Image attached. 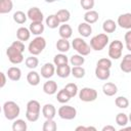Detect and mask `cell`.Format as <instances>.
<instances>
[{
    "label": "cell",
    "mask_w": 131,
    "mask_h": 131,
    "mask_svg": "<svg viewBox=\"0 0 131 131\" xmlns=\"http://www.w3.org/2000/svg\"><path fill=\"white\" fill-rule=\"evenodd\" d=\"M42 114L46 120H53L56 115V108L52 103H46L42 107Z\"/></svg>",
    "instance_id": "cell-13"
},
{
    "label": "cell",
    "mask_w": 131,
    "mask_h": 131,
    "mask_svg": "<svg viewBox=\"0 0 131 131\" xmlns=\"http://www.w3.org/2000/svg\"><path fill=\"white\" fill-rule=\"evenodd\" d=\"M108 36L105 33H100L95 36H93L90 40V47L91 49L95 51H100L105 48V46L108 44Z\"/></svg>",
    "instance_id": "cell-3"
},
{
    "label": "cell",
    "mask_w": 131,
    "mask_h": 131,
    "mask_svg": "<svg viewBox=\"0 0 131 131\" xmlns=\"http://www.w3.org/2000/svg\"><path fill=\"white\" fill-rule=\"evenodd\" d=\"M80 4H81L83 9H85L87 11H90V10H92L95 2H94V0H81Z\"/></svg>",
    "instance_id": "cell-43"
},
{
    "label": "cell",
    "mask_w": 131,
    "mask_h": 131,
    "mask_svg": "<svg viewBox=\"0 0 131 131\" xmlns=\"http://www.w3.org/2000/svg\"><path fill=\"white\" fill-rule=\"evenodd\" d=\"M72 46L73 48L77 51L78 54L82 55V56H86L90 53L91 51V47L90 45L82 38L80 37H77V38H74L73 42H72Z\"/></svg>",
    "instance_id": "cell-5"
},
{
    "label": "cell",
    "mask_w": 131,
    "mask_h": 131,
    "mask_svg": "<svg viewBox=\"0 0 131 131\" xmlns=\"http://www.w3.org/2000/svg\"><path fill=\"white\" fill-rule=\"evenodd\" d=\"M43 91L48 95H53L57 92V83L53 80H48L43 85Z\"/></svg>",
    "instance_id": "cell-16"
},
{
    "label": "cell",
    "mask_w": 131,
    "mask_h": 131,
    "mask_svg": "<svg viewBox=\"0 0 131 131\" xmlns=\"http://www.w3.org/2000/svg\"><path fill=\"white\" fill-rule=\"evenodd\" d=\"M102 92L106 96H114L118 92V87L115 83L106 82L102 85Z\"/></svg>",
    "instance_id": "cell-17"
},
{
    "label": "cell",
    "mask_w": 131,
    "mask_h": 131,
    "mask_svg": "<svg viewBox=\"0 0 131 131\" xmlns=\"http://www.w3.org/2000/svg\"><path fill=\"white\" fill-rule=\"evenodd\" d=\"M71 74H72V69L69 64H64L56 68V75L59 78H68Z\"/></svg>",
    "instance_id": "cell-27"
},
{
    "label": "cell",
    "mask_w": 131,
    "mask_h": 131,
    "mask_svg": "<svg viewBox=\"0 0 131 131\" xmlns=\"http://www.w3.org/2000/svg\"><path fill=\"white\" fill-rule=\"evenodd\" d=\"M86 72H85V69L83 67H73L72 68V76H74L75 78L77 79H81L85 76Z\"/></svg>",
    "instance_id": "cell-42"
},
{
    "label": "cell",
    "mask_w": 131,
    "mask_h": 131,
    "mask_svg": "<svg viewBox=\"0 0 131 131\" xmlns=\"http://www.w3.org/2000/svg\"><path fill=\"white\" fill-rule=\"evenodd\" d=\"M71 98H72V97L70 96V94H69L64 89H61V90H59V91L57 92L56 99H57V101H58L59 103L64 104V103H67V102H69Z\"/></svg>",
    "instance_id": "cell-35"
},
{
    "label": "cell",
    "mask_w": 131,
    "mask_h": 131,
    "mask_svg": "<svg viewBox=\"0 0 131 131\" xmlns=\"http://www.w3.org/2000/svg\"><path fill=\"white\" fill-rule=\"evenodd\" d=\"M71 48V43L69 42V40L67 39H58L56 42V49L60 52V53H66L70 50Z\"/></svg>",
    "instance_id": "cell-24"
},
{
    "label": "cell",
    "mask_w": 131,
    "mask_h": 131,
    "mask_svg": "<svg viewBox=\"0 0 131 131\" xmlns=\"http://www.w3.org/2000/svg\"><path fill=\"white\" fill-rule=\"evenodd\" d=\"M42 131H57V124L54 120H46L43 123Z\"/></svg>",
    "instance_id": "cell-36"
},
{
    "label": "cell",
    "mask_w": 131,
    "mask_h": 131,
    "mask_svg": "<svg viewBox=\"0 0 131 131\" xmlns=\"http://www.w3.org/2000/svg\"><path fill=\"white\" fill-rule=\"evenodd\" d=\"M99 18V14L96 10H90V11H86L84 14V20L85 23L92 25L94 23H96Z\"/></svg>",
    "instance_id": "cell-22"
},
{
    "label": "cell",
    "mask_w": 131,
    "mask_h": 131,
    "mask_svg": "<svg viewBox=\"0 0 131 131\" xmlns=\"http://www.w3.org/2000/svg\"><path fill=\"white\" fill-rule=\"evenodd\" d=\"M3 114L7 120L14 121L20 114V107L15 101L12 100L5 101L3 103Z\"/></svg>",
    "instance_id": "cell-2"
},
{
    "label": "cell",
    "mask_w": 131,
    "mask_h": 131,
    "mask_svg": "<svg viewBox=\"0 0 131 131\" xmlns=\"http://www.w3.org/2000/svg\"><path fill=\"white\" fill-rule=\"evenodd\" d=\"M115 104L119 108H127L129 106V100L125 96H118L115 99Z\"/></svg>",
    "instance_id": "cell-41"
},
{
    "label": "cell",
    "mask_w": 131,
    "mask_h": 131,
    "mask_svg": "<svg viewBox=\"0 0 131 131\" xmlns=\"http://www.w3.org/2000/svg\"><path fill=\"white\" fill-rule=\"evenodd\" d=\"M45 23H46V25H47V27L49 29H56L60 25V23H59V20H58V18H57V16L55 14L48 15L46 17V19H45Z\"/></svg>",
    "instance_id": "cell-31"
},
{
    "label": "cell",
    "mask_w": 131,
    "mask_h": 131,
    "mask_svg": "<svg viewBox=\"0 0 131 131\" xmlns=\"http://www.w3.org/2000/svg\"><path fill=\"white\" fill-rule=\"evenodd\" d=\"M75 131H97V129L94 126H78L76 127Z\"/></svg>",
    "instance_id": "cell-46"
},
{
    "label": "cell",
    "mask_w": 131,
    "mask_h": 131,
    "mask_svg": "<svg viewBox=\"0 0 131 131\" xmlns=\"http://www.w3.org/2000/svg\"><path fill=\"white\" fill-rule=\"evenodd\" d=\"M69 60H70L69 57L64 53H58V54L54 55V57H53V63H54V66H56V68L60 67V66L68 64Z\"/></svg>",
    "instance_id": "cell-28"
},
{
    "label": "cell",
    "mask_w": 131,
    "mask_h": 131,
    "mask_svg": "<svg viewBox=\"0 0 131 131\" xmlns=\"http://www.w3.org/2000/svg\"><path fill=\"white\" fill-rule=\"evenodd\" d=\"M46 47V40L45 38H43L42 36H38L36 38H34L30 43H29V46H28V50L29 52L36 56L38 54H40Z\"/></svg>",
    "instance_id": "cell-4"
},
{
    "label": "cell",
    "mask_w": 131,
    "mask_h": 131,
    "mask_svg": "<svg viewBox=\"0 0 131 131\" xmlns=\"http://www.w3.org/2000/svg\"><path fill=\"white\" fill-rule=\"evenodd\" d=\"M57 115L63 120H73L77 116V110L72 105L63 104L58 108Z\"/></svg>",
    "instance_id": "cell-9"
},
{
    "label": "cell",
    "mask_w": 131,
    "mask_h": 131,
    "mask_svg": "<svg viewBox=\"0 0 131 131\" xmlns=\"http://www.w3.org/2000/svg\"><path fill=\"white\" fill-rule=\"evenodd\" d=\"M117 29V23L113 19H105L102 24V30L104 33H114Z\"/></svg>",
    "instance_id": "cell-26"
},
{
    "label": "cell",
    "mask_w": 131,
    "mask_h": 131,
    "mask_svg": "<svg viewBox=\"0 0 131 131\" xmlns=\"http://www.w3.org/2000/svg\"><path fill=\"white\" fill-rule=\"evenodd\" d=\"M95 76L97 79L101 81H106L111 76V70L101 69V68H95Z\"/></svg>",
    "instance_id": "cell-29"
},
{
    "label": "cell",
    "mask_w": 131,
    "mask_h": 131,
    "mask_svg": "<svg viewBox=\"0 0 131 131\" xmlns=\"http://www.w3.org/2000/svg\"><path fill=\"white\" fill-rule=\"evenodd\" d=\"M117 25H119V27H121L122 29H126L129 31L131 29V13L126 12L120 14L117 19Z\"/></svg>",
    "instance_id": "cell-11"
},
{
    "label": "cell",
    "mask_w": 131,
    "mask_h": 131,
    "mask_svg": "<svg viewBox=\"0 0 131 131\" xmlns=\"http://www.w3.org/2000/svg\"><path fill=\"white\" fill-rule=\"evenodd\" d=\"M101 131H117V130H116V128H115L114 126H112V125H105V126L101 129Z\"/></svg>",
    "instance_id": "cell-48"
},
{
    "label": "cell",
    "mask_w": 131,
    "mask_h": 131,
    "mask_svg": "<svg viewBox=\"0 0 131 131\" xmlns=\"http://www.w3.org/2000/svg\"><path fill=\"white\" fill-rule=\"evenodd\" d=\"M31 37V32L28 28L26 27H19L16 30V38L17 40L24 42V41H28Z\"/></svg>",
    "instance_id": "cell-20"
},
{
    "label": "cell",
    "mask_w": 131,
    "mask_h": 131,
    "mask_svg": "<svg viewBox=\"0 0 131 131\" xmlns=\"http://www.w3.org/2000/svg\"><path fill=\"white\" fill-rule=\"evenodd\" d=\"M55 15L57 16V18H58V20H59L60 24H67L70 20V18H71V13L66 8H61V9L57 10V12L55 13Z\"/></svg>",
    "instance_id": "cell-23"
},
{
    "label": "cell",
    "mask_w": 131,
    "mask_h": 131,
    "mask_svg": "<svg viewBox=\"0 0 131 131\" xmlns=\"http://www.w3.org/2000/svg\"><path fill=\"white\" fill-rule=\"evenodd\" d=\"M41 112V104L38 100L32 99L29 100L27 103V111H26V119L29 122H36L40 117Z\"/></svg>",
    "instance_id": "cell-1"
},
{
    "label": "cell",
    "mask_w": 131,
    "mask_h": 131,
    "mask_svg": "<svg viewBox=\"0 0 131 131\" xmlns=\"http://www.w3.org/2000/svg\"><path fill=\"white\" fill-rule=\"evenodd\" d=\"M120 69L124 73H131V53L124 55L120 63Z\"/></svg>",
    "instance_id": "cell-19"
},
{
    "label": "cell",
    "mask_w": 131,
    "mask_h": 131,
    "mask_svg": "<svg viewBox=\"0 0 131 131\" xmlns=\"http://www.w3.org/2000/svg\"><path fill=\"white\" fill-rule=\"evenodd\" d=\"M27 15H28V18H30L33 21H37V23H42L43 19H44V15H43V12L40 10V8L34 6V7H31L29 8L28 12H27Z\"/></svg>",
    "instance_id": "cell-10"
},
{
    "label": "cell",
    "mask_w": 131,
    "mask_h": 131,
    "mask_svg": "<svg viewBox=\"0 0 131 131\" xmlns=\"http://www.w3.org/2000/svg\"><path fill=\"white\" fill-rule=\"evenodd\" d=\"M29 30L31 32V34L35 35V36H40L43 32H44V25L43 23H37V21H33L30 24Z\"/></svg>",
    "instance_id": "cell-21"
},
{
    "label": "cell",
    "mask_w": 131,
    "mask_h": 131,
    "mask_svg": "<svg viewBox=\"0 0 131 131\" xmlns=\"http://www.w3.org/2000/svg\"><path fill=\"white\" fill-rule=\"evenodd\" d=\"M27 81L31 86H37L40 83V75L36 71H30L27 75Z\"/></svg>",
    "instance_id": "cell-25"
},
{
    "label": "cell",
    "mask_w": 131,
    "mask_h": 131,
    "mask_svg": "<svg viewBox=\"0 0 131 131\" xmlns=\"http://www.w3.org/2000/svg\"><path fill=\"white\" fill-rule=\"evenodd\" d=\"M6 55L9 59V61L13 64H18L24 61V53L19 51L18 49L14 48L13 46H9L6 49Z\"/></svg>",
    "instance_id": "cell-8"
},
{
    "label": "cell",
    "mask_w": 131,
    "mask_h": 131,
    "mask_svg": "<svg viewBox=\"0 0 131 131\" xmlns=\"http://www.w3.org/2000/svg\"><path fill=\"white\" fill-rule=\"evenodd\" d=\"M8 79H10L11 81H19L20 78H21V71L19 68L17 67H10L8 70H7V73H6Z\"/></svg>",
    "instance_id": "cell-15"
},
{
    "label": "cell",
    "mask_w": 131,
    "mask_h": 131,
    "mask_svg": "<svg viewBox=\"0 0 131 131\" xmlns=\"http://www.w3.org/2000/svg\"><path fill=\"white\" fill-rule=\"evenodd\" d=\"M58 34L60 36L61 39H70L73 35V30H72V27L68 24H62L59 26L58 28Z\"/></svg>",
    "instance_id": "cell-14"
},
{
    "label": "cell",
    "mask_w": 131,
    "mask_h": 131,
    "mask_svg": "<svg viewBox=\"0 0 131 131\" xmlns=\"http://www.w3.org/2000/svg\"><path fill=\"white\" fill-rule=\"evenodd\" d=\"M69 61L73 67H82L84 64V62H85V57L77 53V54H73L70 57Z\"/></svg>",
    "instance_id": "cell-32"
},
{
    "label": "cell",
    "mask_w": 131,
    "mask_h": 131,
    "mask_svg": "<svg viewBox=\"0 0 131 131\" xmlns=\"http://www.w3.org/2000/svg\"><path fill=\"white\" fill-rule=\"evenodd\" d=\"M6 76H7V75H5L3 72L0 73V78H1V81H0V88H3V87L5 86V84H6Z\"/></svg>",
    "instance_id": "cell-47"
},
{
    "label": "cell",
    "mask_w": 131,
    "mask_h": 131,
    "mask_svg": "<svg viewBox=\"0 0 131 131\" xmlns=\"http://www.w3.org/2000/svg\"><path fill=\"white\" fill-rule=\"evenodd\" d=\"M28 125L23 119H16L12 123V131H27Z\"/></svg>",
    "instance_id": "cell-30"
},
{
    "label": "cell",
    "mask_w": 131,
    "mask_h": 131,
    "mask_svg": "<svg viewBox=\"0 0 131 131\" xmlns=\"http://www.w3.org/2000/svg\"><path fill=\"white\" fill-rule=\"evenodd\" d=\"M128 118H129V121H130V122H131V113H130V114H129V116H128Z\"/></svg>",
    "instance_id": "cell-50"
},
{
    "label": "cell",
    "mask_w": 131,
    "mask_h": 131,
    "mask_svg": "<svg viewBox=\"0 0 131 131\" xmlns=\"http://www.w3.org/2000/svg\"><path fill=\"white\" fill-rule=\"evenodd\" d=\"M124 39H125L126 48L131 52V30H129V31H127V32L125 33Z\"/></svg>",
    "instance_id": "cell-44"
},
{
    "label": "cell",
    "mask_w": 131,
    "mask_h": 131,
    "mask_svg": "<svg viewBox=\"0 0 131 131\" xmlns=\"http://www.w3.org/2000/svg\"><path fill=\"white\" fill-rule=\"evenodd\" d=\"M13 7V3L11 0H2L0 2V13L4 14V13H8L12 10Z\"/></svg>",
    "instance_id": "cell-33"
},
{
    "label": "cell",
    "mask_w": 131,
    "mask_h": 131,
    "mask_svg": "<svg viewBox=\"0 0 131 131\" xmlns=\"http://www.w3.org/2000/svg\"><path fill=\"white\" fill-rule=\"evenodd\" d=\"M13 20L16 23V24H18V25H23V24H25L26 21H27V18H28V15L24 12V11H21V10H17V11H15L14 13H13Z\"/></svg>",
    "instance_id": "cell-34"
},
{
    "label": "cell",
    "mask_w": 131,
    "mask_h": 131,
    "mask_svg": "<svg viewBox=\"0 0 131 131\" xmlns=\"http://www.w3.org/2000/svg\"><path fill=\"white\" fill-rule=\"evenodd\" d=\"M123 43L120 40H114L108 45V56L112 59H119L122 56Z\"/></svg>",
    "instance_id": "cell-6"
},
{
    "label": "cell",
    "mask_w": 131,
    "mask_h": 131,
    "mask_svg": "<svg viewBox=\"0 0 131 131\" xmlns=\"http://www.w3.org/2000/svg\"><path fill=\"white\" fill-rule=\"evenodd\" d=\"M129 122V118L125 113H119L116 116V123L121 127H126Z\"/></svg>",
    "instance_id": "cell-37"
},
{
    "label": "cell",
    "mask_w": 131,
    "mask_h": 131,
    "mask_svg": "<svg viewBox=\"0 0 131 131\" xmlns=\"http://www.w3.org/2000/svg\"><path fill=\"white\" fill-rule=\"evenodd\" d=\"M11 46H13L14 48L18 49V50L21 51L23 53H24V51H25V44H24V42H21V41H19V40L13 41V42L11 43Z\"/></svg>",
    "instance_id": "cell-45"
},
{
    "label": "cell",
    "mask_w": 131,
    "mask_h": 131,
    "mask_svg": "<svg viewBox=\"0 0 131 131\" xmlns=\"http://www.w3.org/2000/svg\"><path fill=\"white\" fill-rule=\"evenodd\" d=\"M63 89L70 94L71 97H75V96L78 94V91H79L78 86H77L75 83H68V84L64 86Z\"/></svg>",
    "instance_id": "cell-40"
},
{
    "label": "cell",
    "mask_w": 131,
    "mask_h": 131,
    "mask_svg": "<svg viewBox=\"0 0 131 131\" xmlns=\"http://www.w3.org/2000/svg\"><path fill=\"white\" fill-rule=\"evenodd\" d=\"M56 73V69H55V66L54 63H51V62H46L42 66L41 68V76L45 79H49L51 78L54 74Z\"/></svg>",
    "instance_id": "cell-12"
},
{
    "label": "cell",
    "mask_w": 131,
    "mask_h": 131,
    "mask_svg": "<svg viewBox=\"0 0 131 131\" xmlns=\"http://www.w3.org/2000/svg\"><path fill=\"white\" fill-rule=\"evenodd\" d=\"M119 131H131V126H126V127H123V128H121Z\"/></svg>",
    "instance_id": "cell-49"
},
{
    "label": "cell",
    "mask_w": 131,
    "mask_h": 131,
    "mask_svg": "<svg viewBox=\"0 0 131 131\" xmlns=\"http://www.w3.org/2000/svg\"><path fill=\"white\" fill-rule=\"evenodd\" d=\"M78 33L82 37H84V38L89 37L92 34V27H91V25H89V24H87L85 21L79 24V26H78Z\"/></svg>",
    "instance_id": "cell-18"
},
{
    "label": "cell",
    "mask_w": 131,
    "mask_h": 131,
    "mask_svg": "<svg viewBox=\"0 0 131 131\" xmlns=\"http://www.w3.org/2000/svg\"><path fill=\"white\" fill-rule=\"evenodd\" d=\"M113 63L112 60L110 58L106 57H102L100 59H98V61L96 62V67L97 68H101V69H106V70H111Z\"/></svg>",
    "instance_id": "cell-39"
},
{
    "label": "cell",
    "mask_w": 131,
    "mask_h": 131,
    "mask_svg": "<svg viewBox=\"0 0 131 131\" xmlns=\"http://www.w3.org/2000/svg\"><path fill=\"white\" fill-rule=\"evenodd\" d=\"M25 63H26V66H27V68L33 70V69H36V68L39 66V59H38L36 56L31 55V56H29V57L26 58Z\"/></svg>",
    "instance_id": "cell-38"
},
{
    "label": "cell",
    "mask_w": 131,
    "mask_h": 131,
    "mask_svg": "<svg viewBox=\"0 0 131 131\" xmlns=\"http://www.w3.org/2000/svg\"><path fill=\"white\" fill-rule=\"evenodd\" d=\"M97 96L98 93L94 88L84 87L79 91V98L84 102H92L96 100Z\"/></svg>",
    "instance_id": "cell-7"
}]
</instances>
